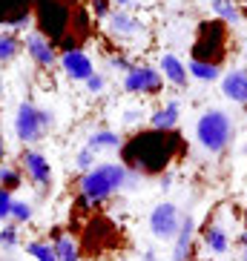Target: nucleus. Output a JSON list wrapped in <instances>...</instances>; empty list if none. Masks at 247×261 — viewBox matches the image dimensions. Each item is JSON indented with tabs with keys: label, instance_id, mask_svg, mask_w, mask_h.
I'll return each instance as SVG.
<instances>
[{
	"label": "nucleus",
	"instance_id": "20e7f679",
	"mask_svg": "<svg viewBox=\"0 0 247 261\" xmlns=\"http://www.w3.org/2000/svg\"><path fill=\"white\" fill-rule=\"evenodd\" d=\"M224 55H227V23H221L218 17L199 23V32H195V40H193V58L190 61L221 66Z\"/></svg>",
	"mask_w": 247,
	"mask_h": 261
},
{
	"label": "nucleus",
	"instance_id": "7ed1b4c3",
	"mask_svg": "<svg viewBox=\"0 0 247 261\" xmlns=\"http://www.w3.org/2000/svg\"><path fill=\"white\" fill-rule=\"evenodd\" d=\"M233 138H236V121L224 109H204L199 115V121H195V141L207 152L213 155L224 152Z\"/></svg>",
	"mask_w": 247,
	"mask_h": 261
},
{
	"label": "nucleus",
	"instance_id": "423d86ee",
	"mask_svg": "<svg viewBox=\"0 0 247 261\" xmlns=\"http://www.w3.org/2000/svg\"><path fill=\"white\" fill-rule=\"evenodd\" d=\"M181 218H184V213H181L176 204L161 201V204H155L153 213H150V230H153L155 238H161V241H172V238L178 236Z\"/></svg>",
	"mask_w": 247,
	"mask_h": 261
},
{
	"label": "nucleus",
	"instance_id": "393cba45",
	"mask_svg": "<svg viewBox=\"0 0 247 261\" xmlns=\"http://www.w3.org/2000/svg\"><path fill=\"white\" fill-rule=\"evenodd\" d=\"M0 184H3V190H15V187H20V175L12 167H0Z\"/></svg>",
	"mask_w": 247,
	"mask_h": 261
},
{
	"label": "nucleus",
	"instance_id": "bb28decb",
	"mask_svg": "<svg viewBox=\"0 0 247 261\" xmlns=\"http://www.w3.org/2000/svg\"><path fill=\"white\" fill-rule=\"evenodd\" d=\"M12 195H9V190H3L0 187V221H6V218H12Z\"/></svg>",
	"mask_w": 247,
	"mask_h": 261
},
{
	"label": "nucleus",
	"instance_id": "f3484780",
	"mask_svg": "<svg viewBox=\"0 0 247 261\" xmlns=\"http://www.w3.org/2000/svg\"><path fill=\"white\" fill-rule=\"evenodd\" d=\"M86 146H89L92 152H101V149H121L124 138L118 135V132H112V129H98V132H92V135H89Z\"/></svg>",
	"mask_w": 247,
	"mask_h": 261
},
{
	"label": "nucleus",
	"instance_id": "6ab92c4d",
	"mask_svg": "<svg viewBox=\"0 0 247 261\" xmlns=\"http://www.w3.org/2000/svg\"><path fill=\"white\" fill-rule=\"evenodd\" d=\"M55 255L58 261H81V247L72 236H58L55 238Z\"/></svg>",
	"mask_w": 247,
	"mask_h": 261
},
{
	"label": "nucleus",
	"instance_id": "cd10ccee",
	"mask_svg": "<svg viewBox=\"0 0 247 261\" xmlns=\"http://www.w3.org/2000/svg\"><path fill=\"white\" fill-rule=\"evenodd\" d=\"M0 244L3 247H15L17 244V230L15 227H3V230H0Z\"/></svg>",
	"mask_w": 247,
	"mask_h": 261
},
{
	"label": "nucleus",
	"instance_id": "2f4dec72",
	"mask_svg": "<svg viewBox=\"0 0 247 261\" xmlns=\"http://www.w3.org/2000/svg\"><path fill=\"white\" fill-rule=\"evenodd\" d=\"M161 187H164V190H170V187H172V172H164V175H161Z\"/></svg>",
	"mask_w": 247,
	"mask_h": 261
},
{
	"label": "nucleus",
	"instance_id": "aec40b11",
	"mask_svg": "<svg viewBox=\"0 0 247 261\" xmlns=\"http://www.w3.org/2000/svg\"><path fill=\"white\" fill-rule=\"evenodd\" d=\"M187 72H190V77H195V81H201V84L221 81V69H218V66H213V63L190 61V63H187Z\"/></svg>",
	"mask_w": 247,
	"mask_h": 261
},
{
	"label": "nucleus",
	"instance_id": "4468645a",
	"mask_svg": "<svg viewBox=\"0 0 247 261\" xmlns=\"http://www.w3.org/2000/svg\"><path fill=\"white\" fill-rule=\"evenodd\" d=\"M107 26H109L112 35H118V38H132V35L141 32V20L132 17L127 9H112L109 17H107Z\"/></svg>",
	"mask_w": 247,
	"mask_h": 261
},
{
	"label": "nucleus",
	"instance_id": "f03ea898",
	"mask_svg": "<svg viewBox=\"0 0 247 261\" xmlns=\"http://www.w3.org/2000/svg\"><path fill=\"white\" fill-rule=\"evenodd\" d=\"M135 181H141L138 172H132L130 167H124L121 161H112V164H98L95 169L84 172L81 178V207L86 204H101L107 201L109 195H115L121 190H132Z\"/></svg>",
	"mask_w": 247,
	"mask_h": 261
},
{
	"label": "nucleus",
	"instance_id": "72a5a7b5",
	"mask_svg": "<svg viewBox=\"0 0 247 261\" xmlns=\"http://www.w3.org/2000/svg\"><path fill=\"white\" fill-rule=\"evenodd\" d=\"M144 261H155V253H153V250H147V253H144Z\"/></svg>",
	"mask_w": 247,
	"mask_h": 261
},
{
	"label": "nucleus",
	"instance_id": "4be33fe9",
	"mask_svg": "<svg viewBox=\"0 0 247 261\" xmlns=\"http://www.w3.org/2000/svg\"><path fill=\"white\" fill-rule=\"evenodd\" d=\"M26 253H29L35 261H58L55 247L52 244H43V241H29V244H26Z\"/></svg>",
	"mask_w": 247,
	"mask_h": 261
},
{
	"label": "nucleus",
	"instance_id": "f257e3e1",
	"mask_svg": "<svg viewBox=\"0 0 247 261\" xmlns=\"http://www.w3.org/2000/svg\"><path fill=\"white\" fill-rule=\"evenodd\" d=\"M184 149L176 129H141L121 146V164L138 175H164L176 155Z\"/></svg>",
	"mask_w": 247,
	"mask_h": 261
},
{
	"label": "nucleus",
	"instance_id": "7c9ffc66",
	"mask_svg": "<svg viewBox=\"0 0 247 261\" xmlns=\"http://www.w3.org/2000/svg\"><path fill=\"white\" fill-rule=\"evenodd\" d=\"M141 0H112V6L115 9H132V6H138Z\"/></svg>",
	"mask_w": 247,
	"mask_h": 261
},
{
	"label": "nucleus",
	"instance_id": "ddd939ff",
	"mask_svg": "<svg viewBox=\"0 0 247 261\" xmlns=\"http://www.w3.org/2000/svg\"><path fill=\"white\" fill-rule=\"evenodd\" d=\"M23 167H26V175H29L38 187H49V184H52V167H49V161H46L40 152H35V149H26Z\"/></svg>",
	"mask_w": 247,
	"mask_h": 261
},
{
	"label": "nucleus",
	"instance_id": "a211bd4d",
	"mask_svg": "<svg viewBox=\"0 0 247 261\" xmlns=\"http://www.w3.org/2000/svg\"><path fill=\"white\" fill-rule=\"evenodd\" d=\"M210 9L221 23H241V12L236 0H210Z\"/></svg>",
	"mask_w": 247,
	"mask_h": 261
},
{
	"label": "nucleus",
	"instance_id": "9b49d317",
	"mask_svg": "<svg viewBox=\"0 0 247 261\" xmlns=\"http://www.w3.org/2000/svg\"><path fill=\"white\" fill-rule=\"evenodd\" d=\"M221 95L233 103L247 107V69H230L221 75Z\"/></svg>",
	"mask_w": 247,
	"mask_h": 261
},
{
	"label": "nucleus",
	"instance_id": "f704fd0d",
	"mask_svg": "<svg viewBox=\"0 0 247 261\" xmlns=\"http://www.w3.org/2000/svg\"><path fill=\"white\" fill-rule=\"evenodd\" d=\"M0 161H3V144H0Z\"/></svg>",
	"mask_w": 247,
	"mask_h": 261
},
{
	"label": "nucleus",
	"instance_id": "a878e982",
	"mask_svg": "<svg viewBox=\"0 0 247 261\" xmlns=\"http://www.w3.org/2000/svg\"><path fill=\"white\" fill-rule=\"evenodd\" d=\"M109 66H112V69H118V72H124V75L135 69V63H132L127 55H112V58H109Z\"/></svg>",
	"mask_w": 247,
	"mask_h": 261
},
{
	"label": "nucleus",
	"instance_id": "c756f323",
	"mask_svg": "<svg viewBox=\"0 0 247 261\" xmlns=\"http://www.w3.org/2000/svg\"><path fill=\"white\" fill-rule=\"evenodd\" d=\"M141 118H144V109H127L121 121H124V123H138Z\"/></svg>",
	"mask_w": 247,
	"mask_h": 261
},
{
	"label": "nucleus",
	"instance_id": "6e6552de",
	"mask_svg": "<svg viewBox=\"0 0 247 261\" xmlns=\"http://www.w3.org/2000/svg\"><path fill=\"white\" fill-rule=\"evenodd\" d=\"M58 63H61L63 75L69 77V81H84V84H86V81L95 75L92 58H89L86 52H81V49H66Z\"/></svg>",
	"mask_w": 247,
	"mask_h": 261
},
{
	"label": "nucleus",
	"instance_id": "412c9836",
	"mask_svg": "<svg viewBox=\"0 0 247 261\" xmlns=\"http://www.w3.org/2000/svg\"><path fill=\"white\" fill-rule=\"evenodd\" d=\"M17 52H20V40H17L15 35H6V32H0V63L12 61Z\"/></svg>",
	"mask_w": 247,
	"mask_h": 261
},
{
	"label": "nucleus",
	"instance_id": "0eeeda50",
	"mask_svg": "<svg viewBox=\"0 0 247 261\" xmlns=\"http://www.w3.org/2000/svg\"><path fill=\"white\" fill-rule=\"evenodd\" d=\"M164 86V75L158 69H153V66H135L132 72H127L124 75V89L130 95H155L161 92Z\"/></svg>",
	"mask_w": 247,
	"mask_h": 261
},
{
	"label": "nucleus",
	"instance_id": "473e14b6",
	"mask_svg": "<svg viewBox=\"0 0 247 261\" xmlns=\"http://www.w3.org/2000/svg\"><path fill=\"white\" fill-rule=\"evenodd\" d=\"M239 244H241V255H244V261H247V232L239 236Z\"/></svg>",
	"mask_w": 247,
	"mask_h": 261
},
{
	"label": "nucleus",
	"instance_id": "2eb2a0df",
	"mask_svg": "<svg viewBox=\"0 0 247 261\" xmlns=\"http://www.w3.org/2000/svg\"><path fill=\"white\" fill-rule=\"evenodd\" d=\"M178 118H181V103L178 100H167L161 109H155L153 115H150V123H153V129H176L178 126Z\"/></svg>",
	"mask_w": 247,
	"mask_h": 261
},
{
	"label": "nucleus",
	"instance_id": "b1692460",
	"mask_svg": "<svg viewBox=\"0 0 247 261\" xmlns=\"http://www.w3.org/2000/svg\"><path fill=\"white\" fill-rule=\"evenodd\" d=\"M95 155H98V152H92L89 146H84V149H81V152L75 155V164H78V169H84V172H89V169H95V167H98V164H95Z\"/></svg>",
	"mask_w": 247,
	"mask_h": 261
},
{
	"label": "nucleus",
	"instance_id": "c85d7f7f",
	"mask_svg": "<svg viewBox=\"0 0 247 261\" xmlns=\"http://www.w3.org/2000/svg\"><path fill=\"white\" fill-rule=\"evenodd\" d=\"M86 89H89L92 95H98L101 89H104V75H98V72H95V75L86 81Z\"/></svg>",
	"mask_w": 247,
	"mask_h": 261
},
{
	"label": "nucleus",
	"instance_id": "5701e85b",
	"mask_svg": "<svg viewBox=\"0 0 247 261\" xmlns=\"http://www.w3.org/2000/svg\"><path fill=\"white\" fill-rule=\"evenodd\" d=\"M29 218H32V204L29 201H15V204H12V221L26 224Z\"/></svg>",
	"mask_w": 247,
	"mask_h": 261
},
{
	"label": "nucleus",
	"instance_id": "1a4fd4ad",
	"mask_svg": "<svg viewBox=\"0 0 247 261\" xmlns=\"http://www.w3.org/2000/svg\"><path fill=\"white\" fill-rule=\"evenodd\" d=\"M26 52L32 55V61L38 63V66H43V69H49V66H55V63L61 61V55L55 52V43L46 38V35H40V32H32V35H26Z\"/></svg>",
	"mask_w": 247,
	"mask_h": 261
},
{
	"label": "nucleus",
	"instance_id": "9d476101",
	"mask_svg": "<svg viewBox=\"0 0 247 261\" xmlns=\"http://www.w3.org/2000/svg\"><path fill=\"white\" fill-rule=\"evenodd\" d=\"M193 238H195V218L184 213L178 236L172 238V261H190L193 258Z\"/></svg>",
	"mask_w": 247,
	"mask_h": 261
},
{
	"label": "nucleus",
	"instance_id": "dca6fc26",
	"mask_svg": "<svg viewBox=\"0 0 247 261\" xmlns=\"http://www.w3.org/2000/svg\"><path fill=\"white\" fill-rule=\"evenodd\" d=\"M201 232H204V244H207V250L213 255H224L230 250V236H227V230L221 224H207Z\"/></svg>",
	"mask_w": 247,
	"mask_h": 261
},
{
	"label": "nucleus",
	"instance_id": "39448f33",
	"mask_svg": "<svg viewBox=\"0 0 247 261\" xmlns=\"http://www.w3.org/2000/svg\"><path fill=\"white\" fill-rule=\"evenodd\" d=\"M52 126H55V112L35 107V103H29V100H23V103L17 107V115H15V135H17V141L35 144V141H40L43 135H49Z\"/></svg>",
	"mask_w": 247,
	"mask_h": 261
},
{
	"label": "nucleus",
	"instance_id": "f8f14e48",
	"mask_svg": "<svg viewBox=\"0 0 247 261\" xmlns=\"http://www.w3.org/2000/svg\"><path fill=\"white\" fill-rule=\"evenodd\" d=\"M158 69H161V75L170 81L172 86H178V89H184L187 81H190V72H187V63L178 58V55L172 52H164L161 61H158Z\"/></svg>",
	"mask_w": 247,
	"mask_h": 261
}]
</instances>
